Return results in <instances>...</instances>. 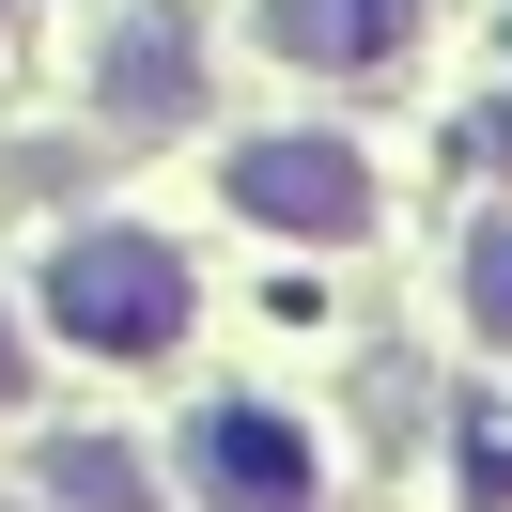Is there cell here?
<instances>
[{
	"label": "cell",
	"instance_id": "8992f818",
	"mask_svg": "<svg viewBox=\"0 0 512 512\" xmlns=\"http://www.w3.org/2000/svg\"><path fill=\"white\" fill-rule=\"evenodd\" d=\"M466 326H481V342H512V218L466 233Z\"/></svg>",
	"mask_w": 512,
	"mask_h": 512
},
{
	"label": "cell",
	"instance_id": "52a82bcc",
	"mask_svg": "<svg viewBox=\"0 0 512 512\" xmlns=\"http://www.w3.org/2000/svg\"><path fill=\"white\" fill-rule=\"evenodd\" d=\"M0 404H16V326H0Z\"/></svg>",
	"mask_w": 512,
	"mask_h": 512
},
{
	"label": "cell",
	"instance_id": "6da1fadb",
	"mask_svg": "<svg viewBox=\"0 0 512 512\" xmlns=\"http://www.w3.org/2000/svg\"><path fill=\"white\" fill-rule=\"evenodd\" d=\"M47 326L94 357H171L187 342V249L156 233H63L47 249Z\"/></svg>",
	"mask_w": 512,
	"mask_h": 512
},
{
	"label": "cell",
	"instance_id": "5b68a950",
	"mask_svg": "<svg viewBox=\"0 0 512 512\" xmlns=\"http://www.w3.org/2000/svg\"><path fill=\"white\" fill-rule=\"evenodd\" d=\"M187 94H202V47L171 32V16H125V47H109V109H125V125H171Z\"/></svg>",
	"mask_w": 512,
	"mask_h": 512
},
{
	"label": "cell",
	"instance_id": "3957f363",
	"mask_svg": "<svg viewBox=\"0 0 512 512\" xmlns=\"http://www.w3.org/2000/svg\"><path fill=\"white\" fill-rule=\"evenodd\" d=\"M187 481L218 512H311L326 481H311V435L295 419H264V404H202L187 419Z\"/></svg>",
	"mask_w": 512,
	"mask_h": 512
},
{
	"label": "cell",
	"instance_id": "7a4b0ae2",
	"mask_svg": "<svg viewBox=\"0 0 512 512\" xmlns=\"http://www.w3.org/2000/svg\"><path fill=\"white\" fill-rule=\"evenodd\" d=\"M233 202H249L264 233H326V249H342V233L373 218V171H357V140H233Z\"/></svg>",
	"mask_w": 512,
	"mask_h": 512
},
{
	"label": "cell",
	"instance_id": "277c9868",
	"mask_svg": "<svg viewBox=\"0 0 512 512\" xmlns=\"http://www.w3.org/2000/svg\"><path fill=\"white\" fill-rule=\"evenodd\" d=\"M404 32H419V0H264V47L295 78H373V63H404Z\"/></svg>",
	"mask_w": 512,
	"mask_h": 512
}]
</instances>
